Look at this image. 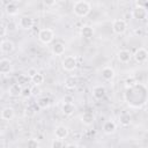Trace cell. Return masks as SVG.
I'll return each mask as SVG.
<instances>
[{
    "label": "cell",
    "mask_w": 148,
    "mask_h": 148,
    "mask_svg": "<svg viewBox=\"0 0 148 148\" xmlns=\"http://www.w3.org/2000/svg\"><path fill=\"white\" fill-rule=\"evenodd\" d=\"M64 146H65L64 140H60V139H53V141L51 142V147L52 148H61Z\"/></svg>",
    "instance_id": "27"
},
{
    "label": "cell",
    "mask_w": 148,
    "mask_h": 148,
    "mask_svg": "<svg viewBox=\"0 0 148 148\" xmlns=\"http://www.w3.org/2000/svg\"><path fill=\"white\" fill-rule=\"evenodd\" d=\"M61 65H62V68L67 72H72L76 68L77 66V61H76V58L74 56H67L62 59L61 61Z\"/></svg>",
    "instance_id": "3"
},
{
    "label": "cell",
    "mask_w": 148,
    "mask_h": 148,
    "mask_svg": "<svg viewBox=\"0 0 148 148\" xmlns=\"http://www.w3.org/2000/svg\"><path fill=\"white\" fill-rule=\"evenodd\" d=\"M81 121L83 123V125L90 126V125H92L94 121H95V116H94L91 112H84V113L82 114Z\"/></svg>",
    "instance_id": "18"
},
{
    "label": "cell",
    "mask_w": 148,
    "mask_h": 148,
    "mask_svg": "<svg viewBox=\"0 0 148 148\" xmlns=\"http://www.w3.org/2000/svg\"><path fill=\"white\" fill-rule=\"evenodd\" d=\"M29 82V76L28 75H20L18 77H17V82L16 83H18V84H21V86H24V84H27Z\"/></svg>",
    "instance_id": "28"
},
{
    "label": "cell",
    "mask_w": 148,
    "mask_h": 148,
    "mask_svg": "<svg viewBox=\"0 0 148 148\" xmlns=\"http://www.w3.org/2000/svg\"><path fill=\"white\" fill-rule=\"evenodd\" d=\"M6 34H7V28H6V25L2 24V23H0V37H3Z\"/></svg>",
    "instance_id": "35"
},
{
    "label": "cell",
    "mask_w": 148,
    "mask_h": 148,
    "mask_svg": "<svg viewBox=\"0 0 148 148\" xmlns=\"http://www.w3.org/2000/svg\"><path fill=\"white\" fill-rule=\"evenodd\" d=\"M51 104V101L49 97H40L38 101H37V105L39 109H46L49 108Z\"/></svg>",
    "instance_id": "23"
},
{
    "label": "cell",
    "mask_w": 148,
    "mask_h": 148,
    "mask_svg": "<svg viewBox=\"0 0 148 148\" xmlns=\"http://www.w3.org/2000/svg\"><path fill=\"white\" fill-rule=\"evenodd\" d=\"M61 111H62V113H64L65 116H71V114L74 113V111H75V106H74L73 103H71V102H66V103L62 104V106H61Z\"/></svg>",
    "instance_id": "17"
},
{
    "label": "cell",
    "mask_w": 148,
    "mask_h": 148,
    "mask_svg": "<svg viewBox=\"0 0 148 148\" xmlns=\"http://www.w3.org/2000/svg\"><path fill=\"white\" fill-rule=\"evenodd\" d=\"M0 135H1V131H0Z\"/></svg>",
    "instance_id": "41"
},
{
    "label": "cell",
    "mask_w": 148,
    "mask_h": 148,
    "mask_svg": "<svg viewBox=\"0 0 148 148\" xmlns=\"http://www.w3.org/2000/svg\"><path fill=\"white\" fill-rule=\"evenodd\" d=\"M21 96L24 97V98L30 97V96H31V88H29V87H24V88H22Z\"/></svg>",
    "instance_id": "29"
},
{
    "label": "cell",
    "mask_w": 148,
    "mask_h": 148,
    "mask_svg": "<svg viewBox=\"0 0 148 148\" xmlns=\"http://www.w3.org/2000/svg\"><path fill=\"white\" fill-rule=\"evenodd\" d=\"M36 73H37V71H36L35 68H30V69L28 71V76H29V77H31V76H32L34 74H36Z\"/></svg>",
    "instance_id": "38"
},
{
    "label": "cell",
    "mask_w": 148,
    "mask_h": 148,
    "mask_svg": "<svg viewBox=\"0 0 148 148\" xmlns=\"http://www.w3.org/2000/svg\"><path fill=\"white\" fill-rule=\"evenodd\" d=\"M6 12H7L8 15H16L17 12H18V8H17V6H16L15 3L9 2V3L6 6Z\"/></svg>",
    "instance_id": "25"
},
{
    "label": "cell",
    "mask_w": 148,
    "mask_h": 148,
    "mask_svg": "<svg viewBox=\"0 0 148 148\" xmlns=\"http://www.w3.org/2000/svg\"><path fill=\"white\" fill-rule=\"evenodd\" d=\"M77 84H79V79L74 75H71L65 80V87L67 89H74L77 87Z\"/></svg>",
    "instance_id": "12"
},
{
    "label": "cell",
    "mask_w": 148,
    "mask_h": 148,
    "mask_svg": "<svg viewBox=\"0 0 148 148\" xmlns=\"http://www.w3.org/2000/svg\"><path fill=\"white\" fill-rule=\"evenodd\" d=\"M68 128L64 125H59L56 127L54 130V135L57 139H60V140H65L67 136H68Z\"/></svg>",
    "instance_id": "6"
},
{
    "label": "cell",
    "mask_w": 148,
    "mask_h": 148,
    "mask_svg": "<svg viewBox=\"0 0 148 148\" xmlns=\"http://www.w3.org/2000/svg\"><path fill=\"white\" fill-rule=\"evenodd\" d=\"M1 118L3 119V120H12L13 118H14V116H15V112H14V109L13 108H9V106H7V108H5V109H2V111H1Z\"/></svg>",
    "instance_id": "13"
},
{
    "label": "cell",
    "mask_w": 148,
    "mask_h": 148,
    "mask_svg": "<svg viewBox=\"0 0 148 148\" xmlns=\"http://www.w3.org/2000/svg\"><path fill=\"white\" fill-rule=\"evenodd\" d=\"M14 43L9 39H6V40H2L1 44H0V49L3 53H10L14 51Z\"/></svg>",
    "instance_id": "11"
},
{
    "label": "cell",
    "mask_w": 148,
    "mask_h": 148,
    "mask_svg": "<svg viewBox=\"0 0 148 148\" xmlns=\"http://www.w3.org/2000/svg\"><path fill=\"white\" fill-rule=\"evenodd\" d=\"M117 58L120 62L123 64H127L131 59H132V53L128 51V50H120L118 53H117Z\"/></svg>",
    "instance_id": "9"
},
{
    "label": "cell",
    "mask_w": 148,
    "mask_h": 148,
    "mask_svg": "<svg viewBox=\"0 0 148 148\" xmlns=\"http://www.w3.org/2000/svg\"><path fill=\"white\" fill-rule=\"evenodd\" d=\"M135 84H136V81H135L134 77H127L126 81H125V87L126 88H131V87H133Z\"/></svg>",
    "instance_id": "30"
},
{
    "label": "cell",
    "mask_w": 148,
    "mask_h": 148,
    "mask_svg": "<svg viewBox=\"0 0 148 148\" xmlns=\"http://www.w3.org/2000/svg\"><path fill=\"white\" fill-rule=\"evenodd\" d=\"M102 77H103L104 80H106V81L112 80V79L114 77V69H113L112 67H109V66L104 67V68L102 69Z\"/></svg>",
    "instance_id": "15"
},
{
    "label": "cell",
    "mask_w": 148,
    "mask_h": 148,
    "mask_svg": "<svg viewBox=\"0 0 148 148\" xmlns=\"http://www.w3.org/2000/svg\"><path fill=\"white\" fill-rule=\"evenodd\" d=\"M40 92H42V90H40L39 86L34 84V87L31 88V95H34V96H38V95H40Z\"/></svg>",
    "instance_id": "32"
},
{
    "label": "cell",
    "mask_w": 148,
    "mask_h": 148,
    "mask_svg": "<svg viewBox=\"0 0 148 148\" xmlns=\"http://www.w3.org/2000/svg\"><path fill=\"white\" fill-rule=\"evenodd\" d=\"M45 6H53L56 3V0H43Z\"/></svg>",
    "instance_id": "37"
},
{
    "label": "cell",
    "mask_w": 148,
    "mask_h": 148,
    "mask_svg": "<svg viewBox=\"0 0 148 148\" xmlns=\"http://www.w3.org/2000/svg\"><path fill=\"white\" fill-rule=\"evenodd\" d=\"M134 34H135V36L141 37V36L143 35V29H142V28H135V29H134Z\"/></svg>",
    "instance_id": "36"
},
{
    "label": "cell",
    "mask_w": 148,
    "mask_h": 148,
    "mask_svg": "<svg viewBox=\"0 0 148 148\" xmlns=\"http://www.w3.org/2000/svg\"><path fill=\"white\" fill-rule=\"evenodd\" d=\"M80 34L84 39H90L94 36V29L90 25H83L80 30Z\"/></svg>",
    "instance_id": "14"
},
{
    "label": "cell",
    "mask_w": 148,
    "mask_h": 148,
    "mask_svg": "<svg viewBox=\"0 0 148 148\" xmlns=\"http://www.w3.org/2000/svg\"><path fill=\"white\" fill-rule=\"evenodd\" d=\"M126 29H127V23L123 18H116L112 22V30H113L114 34L121 35L126 31Z\"/></svg>",
    "instance_id": "4"
},
{
    "label": "cell",
    "mask_w": 148,
    "mask_h": 148,
    "mask_svg": "<svg viewBox=\"0 0 148 148\" xmlns=\"http://www.w3.org/2000/svg\"><path fill=\"white\" fill-rule=\"evenodd\" d=\"M14 1H16V2H21L22 0H14Z\"/></svg>",
    "instance_id": "40"
},
{
    "label": "cell",
    "mask_w": 148,
    "mask_h": 148,
    "mask_svg": "<svg viewBox=\"0 0 148 148\" xmlns=\"http://www.w3.org/2000/svg\"><path fill=\"white\" fill-rule=\"evenodd\" d=\"M39 108L37 106V108H35V105H28L25 109H24V116L25 117H32L35 113H36V111L38 110Z\"/></svg>",
    "instance_id": "26"
},
{
    "label": "cell",
    "mask_w": 148,
    "mask_h": 148,
    "mask_svg": "<svg viewBox=\"0 0 148 148\" xmlns=\"http://www.w3.org/2000/svg\"><path fill=\"white\" fill-rule=\"evenodd\" d=\"M131 121H132V118H131V116H130L128 113H123V114H120V117H119V123H120L121 126H128V125L131 124Z\"/></svg>",
    "instance_id": "24"
},
{
    "label": "cell",
    "mask_w": 148,
    "mask_h": 148,
    "mask_svg": "<svg viewBox=\"0 0 148 148\" xmlns=\"http://www.w3.org/2000/svg\"><path fill=\"white\" fill-rule=\"evenodd\" d=\"M6 28H7V30H9V31H15V30H16V23L13 22V21H10V22H8V24L6 25Z\"/></svg>",
    "instance_id": "34"
},
{
    "label": "cell",
    "mask_w": 148,
    "mask_h": 148,
    "mask_svg": "<svg viewBox=\"0 0 148 148\" xmlns=\"http://www.w3.org/2000/svg\"><path fill=\"white\" fill-rule=\"evenodd\" d=\"M116 130H117V126L112 120H108L103 125V131L105 134H112L116 132Z\"/></svg>",
    "instance_id": "19"
},
{
    "label": "cell",
    "mask_w": 148,
    "mask_h": 148,
    "mask_svg": "<svg viewBox=\"0 0 148 148\" xmlns=\"http://www.w3.org/2000/svg\"><path fill=\"white\" fill-rule=\"evenodd\" d=\"M30 80H31V82H32L34 84H36V86H40V84L44 82V75H43L42 73L37 72L36 74H34V75L30 77Z\"/></svg>",
    "instance_id": "22"
},
{
    "label": "cell",
    "mask_w": 148,
    "mask_h": 148,
    "mask_svg": "<svg viewBox=\"0 0 148 148\" xmlns=\"http://www.w3.org/2000/svg\"><path fill=\"white\" fill-rule=\"evenodd\" d=\"M21 91H22V86L18 84V83H14V84H12V86L9 87V89H8L9 95H10V96H14V97H16V96H21Z\"/></svg>",
    "instance_id": "20"
},
{
    "label": "cell",
    "mask_w": 148,
    "mask_h": 148,
    "mask_svg": "<svg viewBox=\"0 0 148 148\" xmlns=\"http://www.w3.org/2000/svg\"><path fill=\"white\" fill-rule=\"evenodd\" d=\"M54 38V32L52 29H49V28H45V29H42L38 34V39L44 43V44H49L53 40Z\"/></svg>",
    "instance_id": "2"
},
{
    "label": "cell",
    "mask_w": 148,
    "mask_h": 148,
    "mask_svg": "<svg viewBox=\"0 0 148 148\" xmlns=\"http://www.w3.org/2000/svg\"><path fill=\"white\" fill-rule=\"evenodd\" d=\"M147 0H135V5L136 7H141V8H147Z\"/></svg>",
    "instance_id": "33"
},
{
    "label": "cell",
    "mask_w": 148,
    "mask_h": 148,
    "mask_svg": "<svg viewBox=\"0 0 148 148\" xmlns=\"http://www.w3.org/2000/svg\"><path fill=\"white\" fill-rule=\"evenodd\" d=\"M27 145L30 148H37L39 146V142L37 141V139H29L28 142H27Z\"/></svg>",
    "instance_id": "31"
},
{
    "label": "cell",
    "mask_w": 148,
    "mask_h": 148,
    "mask_svg": "<svg viewBox=\"0 0 148 148\" xmlns=\"http://www.w3.org/2000/svg\"><path fill=\"white\" fill-rule=\"evenodd\" d=\"M20 27L22 28V29H24V30H28V29H31L32 28V25H34V20H32V17H30V16H23V17H21L20 18Z\"/></svg>",
    "instance_id": "10"
},
{
    "label": "cell",
    "mask_w": 148,
    "mask_h": 148,
    "mask_svg": "<svg viewBox=\"0 0 148 148\" xmlns=\"http://www.w3.org/2000/svg\"><path fill=\"white\" fill-rule=\"evenodd\" d=\"M66 147H79V145L77 143H68V145H66Z\"/></svg>",
    "instance_id": "39"
},
{
    "label": "cell",
    "mask_w": 148,
    "mask_h": 148,
    "mask_svg": "<svg viewBox=\"0 0 148 148\" xmlns=\"http://www.w3.org/2000/svg\"><path fill=\"white\" fill-rule=\"evenodd\" d=\"M132 16H133L135 20L143 21V20L147 17V10H146V8L135 7V8L132 10Z\"/></svg>",
    "instance_id": "7"
},
{
    "label": "cell",
    "mask_w": 148,
    "mask_h": 148,
    "mask_svg": "<svg viewBox=\"0 0 148 148\" xmlns=\"http://www.w3.org/2000/svg\"><path fill=\"white\" fill-rule=\"evenodd\" d=\"M13 69L12 61L8 59H1L0 60V74H8Z\"/></svg>",
    "instance_id": "8"
},
{
    "label": "cell",
    "mask_w": 148,
    "mask_h": 148,
    "mask_svg": "<svg viewBox=\"0 0 148 148\" xmlns=\"http://www.w3.org/2000/svg\"><path fill=\"white\" fill-rule=\"evenodd\" d=\"M134 59H135V61L136 62H139V64H142V62H145L146 60H147V57H148V52H147V50L146 49H143V47H140V49H138L136 51H135V53H134Z\"/></svg>",
    "instance_id": "5"
},
{
    "label": "cell",
    "mask_w": 148,
    "mask_h": 148,
    "mask_svg": "<svg viewBox=\"0 0 148 148\" xmlns=\"http://www.w3.org/2000/svg\"><path fill=\"white\" fill-rule=\"evenodd\" d=\"M65 52V45L62 43H56L52 46V53L56 56H61Z\"/></svg>",
    "instance_id": "21"
},
{
    "label": "cell",
    "mask_w": 148,
    "mask_h": 148,
    "mask_svg": "<svg viewBox=\"0 0 148 148\" xmlns=\"http://www.w3.org/2000/svg\"><path fill=\"white\" fill-rule=\"evenodd\" d=\"M91 10V6L88 1H84V0H79L74 3L73 6V12L76 16L79 17H84L87 16Z\"/></svg>",
    "instance_id": "1"
},
{
    "label": "cell",
    "mask_w": 148,
    "mask_h": 148,
    "mask_svg": "<svg viewBox=\"0 0 148 148\" xmlns=\"http://www.w3.org/2000/svg\"><path fill=\"white\" fill-rule=\"evenodd\" d=\"M105 92H106V90H105V88L103 86H96L92 89V96L96 99H102L105 96Z\"/></svg>",
    "instance_id": "16"
}]
</instances>
